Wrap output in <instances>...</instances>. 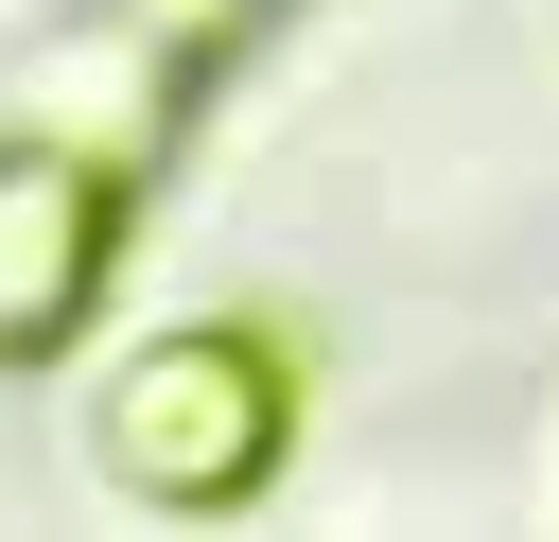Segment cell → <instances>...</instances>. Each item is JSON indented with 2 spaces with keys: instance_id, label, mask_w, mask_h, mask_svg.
Wrapping results in <instances>:
<instances>
[{
  "instance_id": "6da1fadb",
  "label": "cell",
  "mask_w": 559,
  "mask_h": 542,
  "mask_svg": "<svg viewBox=\"0 0 559 542\" xmlns=\"http://www.w3.org/2000/svg\"><path fill=\"white\" fill-rule=\"evenodd\" d=\"M87 455H105V490H140V507H245V490L297 455V367H280V332L192 315V332L122 350V385L87 402Z\"/></svg>"
},
{
  "instance_id": "7a4b0ae2",
  "label": "cell",
  "mask_w": 559,
  "mask_h": 542,
  "mask_svg": "<svg viewBox=\"0 0 559 542\" xmlns=\"http://www.w3.org/2000/svg\"><path fill=\"white\" fill-rule=\"evenodd\" d=\"M122 192H140V175H105L87 140L0 122V385L52 367V350L105 315V280H122Z\"/></svg>"
},
{
  "instance_id": "3957f363",
  "label": "cell",
  "mask_w": 559,
  "mask_h": 542,
  "mask_svg": "<svg viewBox=\"0 0 559 542\" xmlns=\"http://www.w3.org/2000/svg\"><path fill=\"white\" fill-rule=\"evenodd\" d=\"M140 17H157V35H175V52H227V35H245V17H262V0H140Z\"/></svg>"
}]
</instances>
